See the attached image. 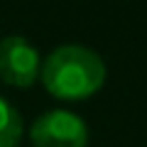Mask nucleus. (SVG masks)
<instances>
[{"label":"nucleus","mask_w":147,"mask_h":147,"mask_svg":"<svg viewBox=\"0 0 147 147\" xmlns=\"http://www.w3.org/2000/svg\"><path fill=\"white\" fill-rule=\"evenodd\" d=\"M39 76L54 98L84 100L105 84V64L88 47L64 44L44 59Z\"/></svg>","instance_id":"1"},{"label":"nucleus","mask_w":147,"mask_h":147,"mask_svg":"<svg viewBox=\"0 0 147 147\" xmlns=\"http://www.w3.org/2000/svg\"><path fill=\"white\" fill-rule=\"evenodd\" d=\"M30 140L34 147H86L88 127L71 110H47L32 123Z\"/></svg>","instance_id":"2"},{"label":"nucleus","mask_w":147,"mask_h":147,"mask_svg":"<svg viewBox=\"0 0 147 147\" xmlns=\"http://www.w3.org/2000/svg\"><path fill=\"white\" fill-rule=\"evenodd\" d=\"M39 52L25 37L12 34L0 42V79L15 88H30L39 79Z\"/></svg>","instance_id":"3"},{"label":"nucleus","mask_w":147,"mask_h":147,"mask_svg":"<svg viewBox=\"0 0 147 147\" xmlns=\"http://www.w3.org/2000/svg\"><path fill=\"white\" fill-rule=\"evenodd\" d=\"M22 118L10 100L0 98V147H17L22 140Z\"/></svg>","instance_id":"4"}]
</instances>
